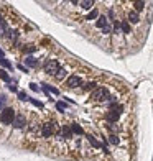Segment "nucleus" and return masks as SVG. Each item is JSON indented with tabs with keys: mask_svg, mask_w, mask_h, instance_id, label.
Here are the masks:
<instances>
[{
	"mask_svg": "<svg viewBox=\"0 0 153 161\" xmlns=\"http://www.w3.org/2000/svg\"><path fill=\"white\" fill-rule=\"evenodd\" d=\"M58 130V125H56V122L54 120H49L46 123H43L40 128V133L43 138H49V136H53V133Z\"/></svg>",
	"mask_w": 153,
	"mask_h": 161,
	"instance_id": "obj_1",
	"label": "nucleus"
},
{
	"mask_svg": "<svg viewBox=\"0 0 153 161\" xmlns=\"http://www.w3.org/2000/svg\"><path fill=\"white\" fill-rule=\"evenodd\" d=\"M15 117H17V114H15V110L12 107H5L2 112H0V122H2L3 125H10V123H13Z\"/></svg>",
	"mask_w": 153,
	"mask_h": 161,
	"instance_id": "obj_2",
	"label": "nucleus"
},
{
	"mask_svg": "<svg viewBox=\"0 0 153 161\" xmlns=\"http://www.w3.org/2000/svg\"><path fill=\"white\" fill-rule=\"evenodd\" d=\"M109 89L107 87H97L94 92H91V99L96 102H102V100H109Z\"/></svg>",
	"mask_w": 153,
	"mask_h": 161,
	"instance_id": "obj_3",
	"label": "nucleus"
},
{
	"mask_svg": "<svg viewBox=\"0 0 153 161\" xmlns=\"http://www.w3.org/2000/svg\"><path fill=\"white\" fill-rule=\"evenodd\" d=\"M43 69H45V73L49 74V76H56V73L59 71V63H58V59H48L46 63H45V66H43Z\"/></svg>",
	"mask_w": 153,
	"mask_h": 161,
	"instance_id": "obj_4",
	"label": "nucleus"
},
{
	"mask_svg": "<svg viewBox=\"0 0 153 161\" xmlns=\"http://www.w3.org/2000/svg\"><path fill=\"white\" fill-rule=\"evenodd\" d=\"M79 86H82V79H81L79 76L73 74V76H69L66 79V87L67 89H76V87H79Z\"/></svg>",
	"mask_w": 153,
	"mask_h": 161,
	"instance_id": "obj_5",
	"label": "nucleus"
},
{
	"mask_svg": "<svg viewBox=\"0 0 153 161\" xmlns=\"http://www.w3.org/2000/svg\"><path fill=\"white\" fill-rule=\"evenodd\" d=\"M15 128H23L25 125H27V118L23 117V115H20V114H17V117H15V120H13V123H12Z\"/></svg>",
	"mask_w": 153,
	"mask_h": 161,
	"instance_id": "obj_6",
	"label": "nucleus"
},
{
	"mask_svg": "<svg viewBox=\"0 0 153 161\" xmlns=\"http://www.w3.org/2000/svg\"><path fill=\"white\" fill-rule=\"evenodd\" d=\"M107 25H109V20H107V17H106V15H100L99 18H97V21H96V27L100 28V30H104Z\"/></svg>",
	"mask_w": 153,
	"mask_h": 161,
	"instance_id": "obj_7",
	"label": "nucleus"
},
{
	"mask_svg": "<svg viewBox=\"0 0 153 161\" xmlns=\"http://www.w3.org/2000/svg\"><path fill=\"white\" fill-rule=\"evenodd\" d=\"M127 20H128V23H138L140 21V15L138 12H128V17H127Z\"/></svg>",
	"mask_w": 153,
	"mask_h": 161,
	"instance_id": "obj_8",
	"label": "nucleus"
},
{
	"mask_svg": "<svg viewBox=\"0 0 153 161\" xmlns=\"http://www.w3.org/2000/svg\"><path fill=\"white\" fill-rule=\"evenodd\" d=\"M10 28H8V25H7V21L3 20L2 23H0V36H8L10 35Z\"/></svg>",
	"mask_w": 153,
	"mask_h": 161,
	"instance_id": "obj_9",
	"label": "nucleus"
},
{
	"mask_svg": "<svg viewBox=\"0 0 153 161\" xmlns=\"http://www.w3.org/2000/svg\"><path fill=\"white\" fill-rule=\"evenodd\" d=\"M25 64H27V67H38V59L33 58V56H27L25 58Z\"/></svg>",
	"mask_w": 153,
	"mask_h": 161,
	"instance_id": "obj_10",
	"label": "nucleus"
},
{
	"mask_svg": "<svg viewBox=\"0 0 153 161\" xmlns=\"http://www.w3.org/2000/svg\"><path fill=\"white\" fill-rule=\"evenodd\" d=\"M61 133H63V136H64V138H71V136H73L71 125H63V128H61Z\"/></svg>",
	"mask_w": 153,
	"mask_h": 161,
	"instance_id": "obj_11",
	"label": "nucleus"
},
{
	"mask_svg": "<svg viewBox=\"0 0 153 161\" xmlns=\"http://www.w3.org/2000/svg\"><path fill=\"white\" fill-rule=\"evenodd\" d=\"M86 138L89 140V143H91V145H92L94 148H104V143H99V141L96 140L92 135H86Z\"/></svg>",
	"mask_w": 153,
	"mask_h": 161,
	"instance_id": "obj_12",
	"label": "nucleus"
},
{
	"mask_svg": "<svg viewBox=\"0 0 153 161\" xmlns=\"http://www.w3.org/2000/svg\"><path fill=\"white\" fill-rule=\"evenodd\" d=\"M100 15H99V10L97 8H92L89 13H87V17H86V20H97Z\"/></svg>",
	"mask_w": 153,
	"mask_h": 161,
	"instance_id": "obj_13",
	"label": "nucleus"
},
{
	"mask_svg": "<svg viewBox=\"0 0 153 161\" xmlns=\"http://www.w3.org/2000/svg\"><path fill=\"white\" fill-rule=\"evenodd\" d=\"M71 130H73L74 135H84V130L79 123H71Z\"/></svg>",
	"mask_w": 153,
	"mask_h": 161,
	"instance_id": "obj_14",
	"label": "nucleus"
},
{
	"mask_svg": "<svg viewBox=\"0 0 153 161\" xmlns=\"http://www.w3.org/2000/svg\"><path fill=\"white\" fill-rule=\"evenodd\" d=\"M79 5L84 8V10H91V8L94 7V2L92 0H82V2H79Z\"/></svg>",
	"mask_w": 153,
	"mask_h": 161,
	"instance_id": "obj_15",
	"label": "nucleus"
},
{
	"mask_svg": "<svg viewBox=\"0 0 153 161\" xmlns=\"http://www.w3.org/2000/svg\"><path fill=\"white\" fill-rule=\"evenodd\" d=\"M120 25H122V31L124 33H132V28H130V25H128V20H122L120 21Z\"/></svg>",
	"mask_w": 153,
	"mask_h": 161,
	"instance_id": "obj_16",
	"label": "nucleus"
},
{
	"mask_svg": "<svg viewBox=\"0 0 153 161\" xmlns=\"http://www.w3.org/2000/svg\"><path fill=\"white\" fill-rule=\"evenodd\" d=\"M96 82H86V84H82V90H96Z\"/></svg>",
	"mask_w": 153,
	"mask_h": 161,
	"instance_id": "obj_17",
	"label": "nucleus"
},
{
	"mask_svg": "<svg viewBox=\"0 0 153 161\" xmlns=\"http://www.w3.org/2000/svg\"><path fill=\"white\" fill-rule=\"evenodd\" d=\"M0 64H2L3 67H7V69H13V64H12L7 58H2V59H0Z\"/></svg>",
	"mask_w": 153,
	"mask_h": 161,
	"instance_id": "obj_18",
	"label": "nucleus"
},
{
	"mask_svg": "<svg viewBox=\"0 0 153 161\" xmlns=\"http://www.w3.org/2000/svg\"><path fill=\"white\" fill-rule=\"evenodd\" d=\"M54 77H56L58 80H63L64 77H66V69H63V67H61L59 71L56 73V76H54Z\"/></svg>",
	"mask_w": 153,
	"mask_h": 161,
	"instance_id": "obj_19",
	"label": "nucleus"
},
{
	"mask_svg": "<svg viewBox=\"0 0 153 161\" xmlns=\"http://www.w3.org/2000/svg\"><path fill=\"white\" fill-rule=\"evenodd\" d=\"M133 7H135V12H142L145 8V2H133Z\"/></svg>",
	"mask_w": 153,
	"mask_h": 161,
	"instance_id": "obj_20",
	"label": "nucleus"
},
{
	"mask_svg": "<svg viewBox=\"0 0 153 161\" xmlns=\"http://www.w3.org/2000/svg\"><path fill=\"white\" fill-rule=\"evenodd\" d=\"M35 51H36V46H33V45H28V46L23 48V53L25 54H31V53H35Z\"/></svg>",
	"mask_w": 153,
	"mask_h": 161,
	"instance_id": "obj_21",
	"label": "nucleus"
},
{
	"mask_svg": "<svg viewBox=\"0 0 153 161\" xmlns=\"http://www.w3.org/2000/svg\"><path fill=\"white\" fill-rule=\"evenodd\" d=\"M0 79L5 80V82H10V76L7 74V71H5V69H0Z\"/></svg>",
	"mask_w": 153,
	"mask_h": 161,
	"instance_id": "obj_22",
	"label": "nucleus"
},
{
	"mask_svg": "<svg viewBox=\"0 0 153 161\" xmlns=\"http://www.w3.org/2000/svg\"><path fill=\"white\" fill-rule=\"evenodd\" d=\"M30 102H31V104H33L35 107H38V108H41V110H43V108H45V105H43V102H40V100H36V99H30Z\"/></svg>",
	"mask_w": 153,
	"mask_h": 161,
	"instance_id": "obj_23",
	"label": "nucleus"
},
{
	"mask_svg": "<svg viewBox=\"0 0 153 161\" xmlns=\"http://www.w3.org/2000/svg\"><path fill=\"white\" fill-rule=\"evenodd\" d=\"M56 110L61 112V114H64V110H66V105L63 104V102H56Z\"/></svg>",
	"mask_w": 153,
	"mask_h": 161,
	"instance_id": "obj_24",
	"label": "nucleus"
},
{
	"mask_svg": "<svg viewBox=\"0 0 153 161\" xmlns=\"http://www.w3.org/2000/svg\"><path fill=\"white\" fill-rule=\"evenodd\" d=\"M17 95H18V99H20V100H23V102H25V100H30V97H28L25 92H18Z\"/></svg>",
	"mask_w": 153,
	"mask_h": 161,
	"instance_id": "obj_25",
	"label": "nucleus"
},
{
	"mask_svg": "<svg viewBox=\"0 0 153 161\" xmlns=\"http://www.w3.org/2000/svg\"><path fill=\"white\" fill-rule=\"evenodd\" d=\"M109 138H110V143H114V145H119V136H117V135H110Z\"/></svg>",
	"mask_w": 153,
	"mask_h": 161,
	"instance_id": "obj_26",
	"label": "nucleus"
},
{
	"mask_svg": "<svg viewBox=\"0 0 153 161\" xmlns=\"http://www.w3.org/2000/svg\"><path fill=\"white\" fill-rule=\"evenodd\" d=\"M112 30H114V28L110 27V25H107V27L102 30V33H104V35H109V33H112Z\"/></svg>",
	"mask_w": 153,
	"mask_h": 161,
	"instance_id": "obj_27",
	"label": "nucleus"
},
{
	"mask_svg": "<svg viewBox=\"0 0 153 161\" xmlns=\"http://www.w3.org/2000/svg\"><path fill=\"white\" fill-rule=\"evenodd\" d=\"M3 104H5V95H0V112L3 110Z\"/></svg>",
	"mask_w": 153,
	"mask_h": 161,
	"instance_id": "obj_28",
	"label": "nucleus"
},
{
	"mask_svg": "<svg viewBox=\"0 0 153 161\" xmlns=\"http://www.w3.org/2000/svg\"><path fill=\"white\" fill-rule=\"evenodd\" d=\"M17 67L20 69L21 73H28V67H25V66H23V64H18V66H17Z\"/></svg>",
	"mask_w": 153,
	"mask_h": 161,
	"instance_id": "obj_29",
	"label": "nucleus"
},
{
	"mask_svg": "<svg viewBox=\"0 0 153 161\" xmlns=\"http://www.w3.org/2000/svg\"><path fill=\"white\" fill-rule=\"evenodd\" d=\"M30 89H31V90H35V92H38V90H40V89H38V86H36V84H33V82L30 84Z\"/></svg>",
	"mask_w": 153,
	"mask_h": 161,
	"instance_id": "obj_30",
	"label": "nucleus"
},
{
	"mask_svg": "<svg viewBox=\"0 0 153 161\" xmlns=\"http://www.w3.org/2000/svg\"><path fill=\"white\" fill-rule=\"evenodd\" d=\"M10 90H12V92H17V94H18V89H17V86H15V84H12V86H10Z\"/></svg>",
	"mask_w": 153,
	"mask_h": 161,
	"instance_id": "obj_31",
	"label": "nucleus"
},
{
	"mask_svg": "<svg viewBox=\"0 0 153 161\" xmlns=\"http://www.w3.org/2000/svg\"><path fill=\"white\" fill-rule=\"evenodd\" d=\"M2 58H5V53H3V49H0V59Z\"/></svg>",
	"mask_w": 153,
	"mask_h": 161,
	"instance_id": "obj_32",
	"label": "nucleus"
},
{
	"mask_svg": "<svg viewBox=\"0 0 153 161\" xmlns=\"http://www.w3.org/2000/svg\"><path fill=\"white\" fill-rule=\"evenodd\" d=\"M2 21H3V18H2V17H0V23H2Z\"/></svg>",
	"mask_w": 153,
	"mask_h": 161,
	"instance_id": "obj_33",
	"label": "nucleus"
}]
</instances>
